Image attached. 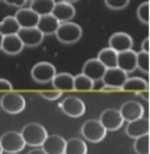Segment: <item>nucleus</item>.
Segmentation results:
<instances>
[{
  "instance_id": "nucleus-13",
  "label": "nucleus",
  "mask_w": 150,
  "mask_h": 154,
  "mask_svg": "<svg viewBox=\"0 0 150 154\" xmlns=\"http://www.w3.org/2000/svg\"><path fill=\"white\" fill-rule=\"evenodd\" d=\"M116 66L126 73L133 72L137 69V53L133 49H127L118 53Z\"/></svg>"
},
{
  "instance_id": "nucleus-17",
  "label": "nucleus",
  "mask_w": 150,
  "mask_h": 154,
  "mask_svg": "<svg viewBox=\"0 0 150 154\" xmlns=\"http://www.w3.org/2000/svg\"><path fill=\"white\" fill-rule=\"evenodd\" d=\"M14 18L17 19L20 28H32L37 25L40 16L30 7H20L16 12Z\"/></svg>"
},
{
  "instance_id": "nucleus-40",
  "label": "nucleus",
  "mask_w": 150,
  "mask_h": 154,
  "mask_svg": "<svg viewBox=\"0 0 150 154\" xmlns=\"http://www.w3.org/2000/svg\"><path fill=\"white\" fill-rule=\"evenodd\" d=\"M2 38H4V36L0 34V49H1V43H2Z\"/></svg>"
},
{
  "instance_id": "nucleus-23",
  "label": "nucleus",
  "mask_w": 150,
  "mask_h": 154,
  "mask_svg": "<svg viewBox=\"0 0 150 154\" xmlns=\"http://www.w3.org/2000/svg\"><path fill=\"white\" fill-rule=\"evenodd\" d=\"M144 89H149V83L140 77L127 78L121 87V90L132 91V93H138V91L144 90Z\"/></svg>"
},
{
  "instance_id": "nucleus-19",
  "label": "nucleus",
  "mask_w": 150,
  "mask_h": 154,
  "mask_svg": "<svg viewBox=\"0 0 150 154\" xmlns=\"http://www.w3.org/2000/svg\"><path fill=\"white\" fill-rule=\"evenodd\" d=\"M23 48H24V45L17 34L4 36L2 43H1V51L4 53L8 55H17L23 51Z\"/></svg>"
},
{
  "instance_id": "nucleus-3",
  "label": "nucleus",
  "mask_w": 150,
  "mask_h": 154,
  "mask_svg": "<svg viewBox=\"0 0 150 154\" xmlns=\"http://www.w3.org/2000/svg\"><path fill=\"white\" fill-rule=\"evenodd\" d=\"M25 99L22 94L16 91H7L1 99H0V107L10 113V114H18L25 108Z\"/></svg>"
},
{
  "instance_id": "nucleus-1",
  "label": "nucleus",
  "mask_w": 150,
  "mask_h": 154,
  "mask_svg": "<svg viewBox=\"0 0 150 154\" xmlns=\"http://www.w3.org/2000/svg\"><path fill=\"white\" fill-rule=\"evenodd\" d=\"M20 135L26 146L30 147H41L46 137L48 136L47 130L43 125L38 123H29L24 125L20 131Z\"/></svg>"
},
{
  "instance_id": "nucleus-37",
  "label": "nucleus",
  "mask_w": 150,
  "mask_h": 154,
  "mask_svg": "<svg viewBox=\"0 0 150 154\" xmlns=\"http://www.w3.org/2000/svg\"><path fill=\"white\" fill-rule=\"evenodd\" d=\"M137 94H139V96H142L144 100L149 101V89H144V90H140V91H138Z\"/></svg>"
},
{
  "instance_id": "nucleus-5",
  "label": "nucleus",
  "mask_w": 150,
  "mask_h": 154,
  "mask_svg": "<svg viewBox=\"0 0 150 154\" xmlns=\"http://www.w3.org/2000/svg\"><path fill=\"white\" fill-rule=\"evenodd\" d=\"M0 144L4 152L10 154H17L24 149L26 146L20 132L17 131H7L0 137Z\"/></svg>"
},
{
  "instance_id": "nucleus-4",
  "label": "nucleus",
  "mask_w": 150,
  "mask_h": 154,
  "mask_svg": "<svg viewBox=\"0 0 150 154\" xmlns=\"http://www.w3.org/2000/svg\"><path fill=\"white\" fill-rule=\"evenodd\" d=\"M80 134L86 141L91 143H98L106 137L107 130L100 123L98 119H90L83 124L80 129Z\"/></svg>"
},
{
  "instance_id": "nucleus-20",
  "label": "nucleus",
  "mask_w": 150,
  "mask_h": 154,
  "mask_svg": "<svg viewBox=\"0 0 150 154\" xmlns=\"http://www.w3.org/2000/svg\"><path fill=\"white\" fill-rule=\"evenodd\" d=\"M59 24L60 22L52 13H49V14L40 16L36 26L43 35H52V34H55Z\"/></svg>"
},
{
  "instance_id": "nucleus-8",
  "label": "nucleus",
  "mask_w": 150,
  "mask_h": 154,
  "mask_svg": "<svg viewBox=\"0 0 150 154\" xmlns=\"http://www.w3.org/2000/svg\"><path fill=\"white\" fill-rule=\"evenodd\" d=\"M100 123L104 126V129L107 131H115L118 129H120L124 124V118L120 114L119 109L115 108H108L104 109L101 116H100Z\"/></svg>"
},
{
  "instance_id": "nucleus-42",
  "label": "nucleus",
  "mask_w": 150,
  "mask_h": 154,
  "mask_svg": "<svg viewBox=\"0 0 150 154\" xmlns=\"http://www.w3.org/2000/svg\"><path fill=\"white\" fill-rule=\"evenodd\" d=\"M25 1H32V0H25Z\"/></svg>"
},
{
  "instance_id": "nucleus-35",
  "label": "nucleus",
  "mask_w": 150,
  "mask_h": 154,
  "mask_svg": "<svg viewBox=\"0 0 150 154\" xmlns=\"http://www.w3.org/2000/svg\"><path fill=\"white\" fill-rule=\"evenodd\" d=\"M102 91H118V90H121L120 88H116V87H110V85H106L103 84L101 88H100Z\"/></svg>"
},
{
  "instance_id": "nucleus-36",
  "label": "nucleus",
  "mask_w": 150,
  "mask_h": 154,
  "mask_svg": "<svg viewBox=\"0 0 150 154\" xmlns=\"http://www.w3.org/2000/svg\"><path fill=\"white\" fill-rule=\"evenodd\" d=\"M142 51L149 53V37H145L142 42Z\"/></svg>"
},
{
  "instance_id": "nucleus-2",
  "label": "nucleus",
  "mask_w": 150,
  "mask_h": 154,
  "mask_svg": "<svg viewBox=\"0 0 150 154\" xmlns=\"http://www.w3.org/2000/svg\"><path fill=\"white\" fill-rule=\"evenodd\" d=\"M83 35V30L82 26L77 23L73 22H64L60 23L56 31H55V36L56 38L66 45H71V43H76L77 41L80 40Z\"/></svg>"
},
{
  "instance_id": "nucleus-21",
  "label": "nucleus",
  "mask_w": 150,
  "mask_h": 154,
  "mask_svg": "<svg viewBox=\"0 0 150 154\" xmlns=\"http://www.w3.org/2000/svg\"><path fill=\"white\" fill-rule=\"evenodd\" d=\"M54 89H58L60 91H68L73 90V76L68 72H60L55 73L53 79L50 81Z\"/></svg>"
},
{
  "instance_id": "nucleus-18",
  "label": "nucleus",
  "mask_w": 150,
  "mask_h": 154,
  "mask_svg": "<svg viewBox=\"0 0 150 154\" xmlns=\"http://www.w3.org/2000/svg\"><path fill=\"white\" fill-rule=\"evenodd\" d=\"M52 14L60 22H70L74 16H76V8L72 4L65 2V1H59L55 2L53 10H52Z\"/></svg>"
},
{
  "instance_id": "nucleus-38",
  "label": "nucleus",
  "mask_w": 150,
  "mask_h": 154,
  "mask_svg": "<svg viewBox=\"0 0 150 154\" xmlns=\"http://www.w3.org/2000/svg\"><path fill=\"white\" fill-rule=\"evenodd\" d=\"M28 154H47L42 148H35V149H32V150H30Z\"/></svg>"
},
{
  "instance_id": "nucleus-28",
  "label": "nucleus",
  "mask_w": 150,
  "mask_h": 154,
  "mask_svg": "<svg viewBox=\"0 0 150 154\" xmlns=\"http://www.w3.org/2000/svg\"><path fill=\"white\" fill-rule=\"evenodd\" d=\"M133 150L136 154H150L149 149V134L134 138Z\"/></svg>"
},
{
  "instance_id": "nucleus-27",
  "label": "nucleus",
  "mask_w": 150,
  "mask_h": 154,
  "mask_svg": "<svg viewBox=\"0 0 150 154\" xmlns=\"http://www.w3.org/2000/svg\"><path fill=\"white\" fill-rule=\"evenodd\" d=\"M94 81L86 77L84 73H78L73 76V90L77 91H88L94 89Z\"/></svg>"
},
{
  "instance_id": "nucleus-9",
  "label": "nucleus",
  "mask_w": 150,
  "mask_h": 154,
  "mask_svg": "<svg viewBox=\"0 0 150 154\" xmlns=\"http://www.w3.org/2000/svg\"><path fill=\"white\" fill-rule=\"evenodd\" d=\"M19 38L22 40L24 47H36L40 43H42L44 35L37 29V26L32 28H20L19 31L17 32Z\"/></svg>"
},
{
  "instance_id": "nucleus-10",
  "label": "nucleus",
  "mask_w": 150,
  "mask_h": 154,
  "mask_svg": "<svg viewBox=\"0 0 150 154\" xmlns=\"http://www.w3.org/2000/svg\"><path fill=\"white\" fill-rule=\"evenodd\" d=\"M119 112L122 116L124 120L131 122V120L138 119V118H140V117L144 116V107L138 101L128 100V101H126V102H124L121 105Z\"/></svg>"
},
{
  "instance_id": "nucleus-12",
  "label": "nucleus",
  "mask_w": 150,
  "mask_h": 154,
  "mask_svg": "<svg viewBox=\"0 0 150 154\" xmlns=\"http://www.w3.org/2000/svg\"><path fill=\"white\" fill-rule=\"evenodd\" d=\"M149 118L146 117H140L138 119H134V120H131V122H127V125H126V134L128 137H132V138H137L139 136H143V135H146L149 134Z\"/></svg>"
},
{
  "instance_id": "nucleus-14",
  "label": "nucleus",
  "mask_w": 150,
  "mask_h": 154,
  "mask_svg": "<svg viewBox=\"0 0 150 154\" xmlns=\"http://www.w3.org/2000/svg\"><path fill=\"white\" fill-rule=\"evenodd\" d=\"M109 47L113 48L115 52H124L127 49H132L133 47V38L127 32H114L109 37Z\"/></svg>"
},
{
  "instance_id": "nucleus-34",
  "label": "nucleus",
  "mask_w": 150,
  "mask_h": 154,
  "mask_svg": "<svg viewBox=\"0 0 150 154\" xmlns=\"http://www.w3.org/2000/svg\"><path fill=\"white\" fill-rule=\"evenodd\" d=\"M0 1H2L10 6H16V7H23L26 2L25 0H0Z\"/></svg>"
},
{
  "instance_id": "nucleus-6",
  "label": "nucleus",
  "mask_w": 150,
  "mask_h": 154,
  "mask_svg": "<svg viewBox=\"0 0 150 154\" xmlns=\"http://www.w3.org/2000/svg\"><path fill=\"white\" fill-rule=\"evenodd\" d=\"M56 73V69L52 63L40 61L31 69V77L37 83H48Z\"/></svg>"
},
{
  "instance_id": "nucleus-25",
  "label": "nucleus",
  "mask_w": 150,
  "mask_h": 154,
  "mask_svg": "<svg viewBox=\"0 0 150 154\" xmlns=\"http://www.w3.org/2000/svg\"><path fill=\"white\" fill-rule=\"evenodd\" d=\"M20 26L14 18V16H6L1 22H0V34L2 36L6 35H13L19 31Z\"/></svg>"
},
{
  "instance_id": "nucleus-16",
  "label": "nucleus",
  "mask_w": 150,
  "mask_h": 154,
  "mask_svg": "<svg viewBox=\"0 0 150 154\" xmlns=\"http://www.w3.org/2000/svg\"><path fill=\"white\" fill-rule=\"evenodd\" d=\"M104 71H106V67L96 58L86 60L82 69V73H84L86 77H89L94 82L101 81L104 75Z\"/></svg>"
},
{
  "instance_id": "nucleus-41",
  "label": "nucleus",
  "mask_w": 150,
  "mask_h": 154,
  "mask_svg": "<svg viewBox=\"0 0 150 154\" xmlns=\"http://www.w3.org/2000/svg\"><path fill=\"white\" fill-rule=\"evenodd\" d=\"M4 153V150H2V148H1V144H0V154H2Z\"/></svg>"
},
{
  "instance_id": "nucleus-32",
  "label": "nucleus",
  "mask_w": 150,
  "mask_h": 154,
  "mask_svg": "<svg viewBox=\"0 0 150 154\" xmlns=\"http://www.w3.org/2000/svg\"><path fill=\"white\" fill-rule=\"evenodd\" d=\"M40 95L46 100H58L60 96H62V91H60L58 89L42 90V91H40Z\"/></svg>"
},
{
  "instance_id": "nucleus-31",
  "label": "nucleus",
  "mask_w": 150,
  "mask_h": 154,
  "mask_svg": "<svg viewBox=\"0 0 150 154\" xmlns=\"http://www.w3.org/2000/svg\"><path fill=\"white\" fill-rule=\"evenodd\" d=\"M104 4L108 8L119 11V10H124L130 4V0H104Z\"/></svg>"
},
{
  "instance_id": "nucleus-33",
  "label": "nucleus",
  "mask_w": 150,
  "mask_h": 154,
  "mask_svg": "<svg viewBox=\"0 0 150 154\" xmlns=\"http://www.w3.org/2000/svg\"><path fill=\"white\" fill-rule=\"evenodd\" d=\"M12 83L5 78H0V91H11L12 90Z\"/></svg>"
},
{
  "instance_id": "nucleus-39",
  "label": "nucleus",
  "mask_w": 150,
  "mask_h": 154,
  "mask_svg": "<svg viewBox=\"0 0 150 154\" xmlns=\"http://www.w3.org/2000/svg\"><path fill=\"white\" fill-rule=\"evenodd\" d=\"M61 1H65V2H68V4H73L76 1H78V0H61Z\"/></svg>"
},
{
  "instance_id": "nucleus-30",
  "label": "nucleus",
  "mask_w": 150,
  "mask_h": 154,
  "mask_svg": "<svg viewBox=\"0 0 150 154\" xmlns=\"http://www.w3.org/2000/svg\"><path fill=\"white\" fill-rule=\"evenodd\" d=\"M149 8H150L149 1L142 2L137 8V17L144 24H149Z\"/></svg>"
},
{
  "instance_id": "nucleus-24",
  "label": "nucleus",
  "mask_w": 150,
  "mask_h": 154,
  "mask_svg": "<svg viewBox=\"0 0 150 154\" xmlns=\"http://www.w3.org/2000/svg\"><path fill=\"white\" fill-rule=\"evenodd\" d=\"M64 154H88V146L80 138H71L66 141Z\"/></svg>"
},
{
  "instance_id": "nucleus-22",
  "label": "nucleus",
  "mask_w": 150,
  "mask_h": 154,
  "mask_svg": "<svg viewBox=\"0 0 150 154\" xmlns=\"http://www.w3.org/2000/svg\"><path fill=\"white\" fill-rule=\"evenodd\" d=\"M116 58H118V52H115L113 48L108 47V48L101 49L98 52L96 59L106 69H110V67H116Z\"/></svg>"
},
{
  "instance_id": "nucleus-15",
  "label": "nucleus",
  "mask_w": 150,
  "mask_h": 154,
  "mask_svg": "<svg viewBox=\"0 0 150 154\" xmlns=\"http://www.w3.org/2000/svg\"><path fill=\"white\" fill-rule=\"evenodd\" d=\"M66 140L60 135H48L42 143V149L47 154H64Z\"/></svg>"
},
{
  "instance_id": "nucleus-26",
  "label": "nucleus",
  "mask_w": 150,
  "mask_h": 154,
  "mask_svg": "<svg viewBox=\"0 0 150 154\" xmlns=\"http://www.w3.org/2000/svg\"><path fill=\"white\" fill-rule=\"evenodd\" d=\"M55 5L54 0H32L30 1V8L35 11L38 16L49 14Z\"/></svg>"
},
{
  "instance_id": "nucleus-7",
  "label": "nucleus",
  "mask_w": 150,
  "mask_h": 154,
  "mask_svg": "<svg viewBox=\"0 0 150 154\" xmlns=\"http://www.w3.org/2000/svg\"><path fill=\"white\" fill-rule=\"evenodd\" d=\"M59 107L61 108V111L71 117V118H78L82 117L85 113V103L82 99L77 97V96H67L65 97L60 103Z\"/></svg>"
},
{
  "instance_id": "nucleus-11",
  "label": "nucleus",
  "mask_w": 150,
  "mask_h": 154,
  "mask_svg": "<svg viewBox=\"0 0 150 154\" xmlns=\"http://www.w3.org/2000/svg\"><path fill=\"white\" fill-rule=\"evenodd\" d=\"M127 73L125 71H122L121 69L116 67H110V69H106L104 75L102 77V82L106 85H110V87H116L120 88L122 87V84L125 83V81L127 79Z\"/></svg>"
},
{
  "instance_id": "nucleus-29",
  "label": "nucleus",
  "mask_w": 150,
  "mask_h": 154,
  "mask_svg": "<svg viewBox=\"0 0 150 154\" xmlns=\"http://www.w3.org/2000/svg\"><path fill=\"white\" fill-rule=\"evenodd\" d=\"M137 69L144 73H149V53L143 51L137 53Z\"/></svg>"
}]
</instances>
